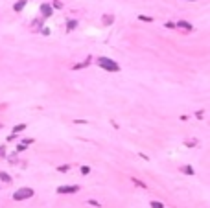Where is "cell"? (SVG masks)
Instances as JSON below:
<instances>
[{
  "mask_svg": "<svg viewBox=\"0 0 210 208\" xmlns=\"http://www.w3.org/2000/svg\"><path fill=\"white\" fill-rule=\"evenodd\" d=\"M98 64H99L102 68L109 70V72H118V70H120V64L114 63L113 59H107V57H99V59H98Z\"/></svg>",
  "mask_w": 210,
  "mask_h": 208,
  "instance_id": "1",
  "label": "cell"
},
{
  "mask_svg": "<svg viewBox=\"0 0 210 208\" xmlns=\"http://www.w3.org/2000/svg\"><path fill=\"white\" fill-rule=\"evenodd\" d=\"M30 197H33V190L31 188H19L13 193V199L15 201H24V199H30Z\"/></svg>",
  "mask_w": 210,
  "mask_h": 208,
  "instance_id": "2",
  "label": "cell"
},
{
  "mask_svg": "<svg viewBox=\"0 0 210 208\" xmlns=\"http://www.w3.org/2000/svg\"><path fill=\"white\" fill-rule=\"evenodd\" d=\"M77 190H79V186H59L57 193H74Z\"/></svg>",
  "mask_w": 210,
  "mask_h": 208,
  "instance_id": "3",
  "label": "cell"
},
{
  "mask_svg": "<svg viewBox=\"0 0 210 208\" xmlns=\"http://www.w3.org/2000/svg\"><path fill=\"white\" fill-rule=\"evenodd\" d=\"M41 15H42L44 19L50 17V15H52V6H50V4H42V6H41Z\"/></svg>",
  "mask_w": 210,
  "mask_h": 208,
  "instance_id": "4",
  "label": "cell"
},
{
  "mask_svg": "<svg viewBox=\"0 0 210 208\" xmlns=\"http://www.w3.org/2000/svg\"><path fill=\"white\" fill-rule=\"evenodd\" d=\"M24 6H26V0H19V2L13 6V9H15V11H22V9H24Z\"/></svg>",
  "mask_w": 210,
  "mask_h": 208,
  "instance_id": "5",
  "label": "cell"
},
{
  "mask_svg": "<svg viewBox=\"0 0 210 208\" xmlns=\"http://www.w3.org/2000/svg\"><path fill=\"white\" fill-rule=\"evenodd\" d=\"M177 26H179V28H184V30H188V31H192V26L188 24V22H184V20H181V22L177 24Z\"/></svg>",
  "mask_w": 210,
  "mask_h": 208,
  "instance_id": "6",
  "label": "cell"
},
{
  "mask_svg": "<svg viewBox=\"0 0 210 208\" xmlns=\"http://www.w3.org/2000/svg\"><path fill=\"white\" fill-rule=\"evenodd\" d=\"M76 26H77V20H68V26H66V30H68V31H72Z\"/></svg>",
  "mask_w": 210,
  "mask_h": 208,
  "instance_id": "7",
  "label": "cell"
},
{
  "mask_svg": "<svg viewBox=\"0 0 210 208\" xmlns=\"http://www.w3.org/2000/svg\"><path fill=\"white\" fill-rule=\"evenodd\" d=\"M0 179H2L4 182H11V177H9V175H7V173H4V171H2V173H0Z\"/></svg>",
  "mask_w": 210,
  "mask_h": 208,
  "instance_id": "8",
  "label": "cell"
},
{
  "mask_svg": "<svg viewBox=\"0 0 210 208\" xmlns=\"http://www.w3.org/2000/svg\"><path fill=\"white\" fill-rule=\"evenodd\" d=\"M149 204H151V208H164V204H162V203H159V201H151Z\"/></svg>",
  "mask_w": 210,
  "mask_h": 208,
  "instance_id": "9",
  "label": "cell"
},
{
  "mask_svg": "<svg viewBox=\"0 0 210 208\" xmlns=\"http://www.w3.org/2000/svg\"><path fill=\"white\" fill-rule=\"evenodd\" d=\"M183 171H184V173H188V175H194V170H192L190 166H184V168H183Z\"/></svg>",
  "mask_w": 210,
  "mask_h": 208,
  "instance_id": "10",
  "label": "cell"
},
{
  "mask_svg": "<svg viewBox=\"0 0 210 208\" xmlns=\"http://www.w3.org/2000/svg\"><path fill=\"white\" fill-rule=\"evenodd\" d=\"M138 19H140V20H146V22H151V20H153L151 17H146V15H140Z\"/></svg>",
  "mask_w": 210,
  "mask_h": 208,
  "instance_id": "11",
  "label": "cell"
},
{
  "mask_svg": "<svg viewBox=\"0 0 210 208\" xmlns=\"http://www.w3.org/2000/svg\"><path fill=\"white\" fill-rule=\"evenodd\" d=\"M88 171H91V168H88V166H83V168H81V173H85V175H87Z\"/></svg>",
  "mask_w": 210,
  "mask_h": 208,
  "instance_id": "12",
  "label": "cell"
},
{
  "mask_svg": "<svg viewBox=\"0 0 210 208\" xmlns=\"http://www.w3.org/2000/svg\"><path fill=\"white\" fill-rule=\"evenodd\" d=\"M22 129H24V125H17V127L13 129V133H19V131H22Z\"/></svg>",
  "mask_w": 210,
  "mask_h": 208,
  "instance_id": "13",
  "label": "cell"
},
{
  "mask_svg": "<svg viewBox=\"0 0 210 208\" xmlns=\"http://www.w3.org/2000/svg\"><path fill=\"white\" fill-rule=\"evenodd\" d=\"M103 22H105V24H111V22H113V19H111V17H105Z\"/></svg>",
  "mask_w": 210,
  "mask_h": 208,
  "instance_id": "14",
  "label": "cell"
},
{
  "mask_svg": "<svg viewBox=\"0 0 210 208\" xmlns=\"http://www.w3.org/2000/svg\"><path fill=\"white\" fill-rule=\"evenodd\" d=\"M24 149H26V147H24V144H20V146H17V153H19V151H24Z\"/></svg>",
  "mask_w": 210,
  "mask_h": 208,
  "instance_id": "15",
  "label": "cell"
},
{
  "mask_svg": "<svg viewBox=\"0 0 210 208\" xmlns=\"http://www.w3.org/2000/svg\"><path fill=\"white\" fill-rule=\"evenodd\" d=\"M41 31H42V35H48V33H50V30H48V28H42Z\"/></svg>",
  "mask_w": 210,
  "mask_h": 208,
  "instance_id": "16",
  "label": "cell"
},
{
  "mask_svg": "<svg viewBox=\"0 0 210 208\" xmlns=\"http://www.w3.org/2000/svg\"><path fill=\"white\" fill-rule=\"evenodd\" d=\"M88 204H92V206H99V203H96V201H92V199L88 201Z\"/></svg>",
  "mask_w": 210,
  "mask_h": 208,
  "instance_id": "17",
  "label": "cell"
},
{
  "mask_svg": "<svg viewBox=\"0 0 210 208\" xmlns=\"http://www.w3.org/2000/svg\"><path fill=\"white\" fill-rule=\"evenodd\" d=\"M2 149H4V147H0V157H4V155H6V151H2Z\"/></svg>",
  "mask_w": 210,
  "mask_h": 208,
  "instance_id": "18",
  "label": "cell"
}]
</instances>
